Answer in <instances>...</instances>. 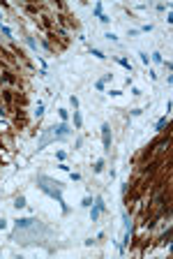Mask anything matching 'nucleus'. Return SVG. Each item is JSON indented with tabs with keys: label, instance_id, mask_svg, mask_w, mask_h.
<instances>
[{
	"label": "nucleus",
	"instance_id": "14",
	"mask_svg": "<svg viewBox=\"0 0 173 259\" xmlns=\"http://www.w3.org/2000/svg\"><path fill=\"white\" fill-rule=\"evenodd\" d=\"M95 14H97V16H102V14H104V12H102V3H97V5H95Z\"/></svg>",
	"mask_w": 173,
	"mask_h": 259
},
{
	"label": "nucleus",
	"instance_id": "5",
	"mask_svg": "<svg viewBox=\"0 0 173 259\" xmlns=\"http://www.w3.org/2000/svg\"><path fill=\"white\" fill-rule=\"evenodd\" d=\"M104 208H106V206H104V199H102V197H97V199H95V206H92L90 217H92V220H97V217H99V213H102Z\"/></svg>",
	"mask_w": 173,
	"mask_h": 259
},
{
	"label": "nucleus",
	"instance_id": "2",
	"mask_svg": "<svg viewBox=\"0 0 173 259\" xmlns=\"http://www.w3.org/2000/svg\"><path fill=\"white\" fill-rule=\"evenodd\" d=\"M37 187L42 190V192H46L48 197H53V199H58V204L62 206V213H69V206L65 204V197H62V190H65V185L60 183V181H56V178H48V176H37Z\"/></svg>",
	"mask_w": 173,
	"mask_h": 259
},
{
	"label": "nucleus",
	"instance_id": "3",
	"mask_svg": "<svg viewBox=\"0 0 173 259\" xmlns=\"http://www.w3.org/2000/svg\"><path fill=\"white\" fill-rule=\"evenodd\" d=\"M69 134H72V130H69V123H67V120H62L60 125H53V127L42 130V136H39L37 148H46L51 141H67V139H69Z\"/></svg>",
	"mask_w": 173,
	"mask_h": 259
},
{
	"label": "nucleus",
	"instance_id": "12",
	"mask_svg": "<svg viewBox=\"0 0 173 259\" xmlns=\"http://www.w3.org/2000/svg\"><path fill=\"white\" fill-rule=\"evenodd\" d=\"M118 63H120V65H123V67H127V70H132V65H129V60H125V58H120Z\"/></svg>",
	"mask_w": 173,
	"mask_h": 259
},
{
	"label": "nucleus",
	"instance_id": "6",
	"mask_svg": "<svg viewBox=\"0 0 173 259\" xmlns=\"http://www.w3.org/2000/svg\"><path fill=\"white\" fill-rule=\"evenodd\" d=\"M166 125H168V118L164 116V118H159V120H157V125H155V130H157V132H162Z\"/></svg>",
	"mask_w": 173,
	"mask_h": 259
},
{
	"label": "nucleus",
	"instance_id": "1",
	"mask_svg": "<svg viewBox=\"0 0 173 259\" xmlns=\"http://www.w3.org/2000/svg\"><path fill=\"white\" fill-rule=\"evenodd\" d=\"M48 234V229L44 227L42 222L32 220V217H23L16 222V229L12 234L14 241H19L23 245H32V243H42V238Z\"/></svg>",
	"mask_w": 173,
	"mask_h": 259
},
{
	"label": "nucleus",
	"instance_id": "17",
	"mask_svg": "<svg viewBox=\"0 0 173 259\" xmlns=\"http://www.w3.org/2000/svg\"><path fill=\"white\" fill-rule=\"evenodd\" d=\"M141 60H143V63L148 65V63H150V56H148V53H141Z\"/></svg>",
	"mask_w": 173,
	"mask_h": 259
},
{
	"label": "nucleus",
	"instance_id": "15",
	"mask_svg": "<svg viewBox=\"0 0 173 259\" xmlns=\"http://www.w3.org/2000/svg\"><path fill=\"white\" fill-rule=\"evenodd\" d=\"M106 40H109V42H118V37L113 35V32H106Z\"/></svg>",
	"mask_w": 173,
	"mask_h": 259
},
{
	"label": "nucleus",
	"instance_id": "8",
	"mask_svg": "<svg viewBox=\"0 0 173 259\" xmlns=\"http://www.w3.org/2000/svg\"><path fill=\"white\" fill-rule=\"evenodd\" d=\"M102 169H104V160H97V162H95V174H99Z\"/></svg>",
	"mask_w": 173,
	"mask_h": 259
},
{
	"label": "nucleus",
	"instance_id": "11",
	"mask_svg": "<svg viewBox=\"0 0 173 259\" xmlns=\"http://www.w3.org/2000/svg\"><path fill=\"white\" fill-rule=\"evenodd\" d=\"M90 53H92V56H97V58H106V56H104L102 51H97V49H90Z\"/></svg>",
	"mask_w": 173,
	"mask_h": 259
},
{
	"label": "nucleus",
	"instance_id": "13",
	"mask_svg": "<svg viewBox=\"0 0 173 259\" xmlns=\"http://www.w3.org/2000/svg\"><path fill=\"white\" fill-rule=\"evenodd\" d=\"M152 60H155V63H164V58H162V53H152Z\"/></svg>",
	"mask_w": 173,
	"mask_h": 259
},
{
	"label": "nucleus",
	"instance_id": "16",
	"mask_svg": "<svg viewBox=\"0 0 173 259\" xmlns=\"http://www.w3.org/2000/svg\"><path fill=\"white\" fill-rule=\"evenodd\" d=\"M69 102H72V107H74V109H76V107H79V100H76V97H74V95H72V97H69Z\"/></svg>",
	"mask_w": 173,
	"mask_h": 259
},
{
	"label": "nucleus",
	"instance_id": "7",
	"mask_svg": "<svg viewBox=\"0 0 173 259\" xmlns=\"http://www.w3.org/2000/svg\"><path fill=\"white\" fill-rule=\"evenodd\" d=\"M74 125H76V127H81V125H83V118H81V113H79V111H74Z\"/></svg>",
	"mask_w": 173,
	"mask_h": 259
},
{
	"label": "nucleus",
	"instance_id": "9",
	"mask_svg": "<svg viewBox=\"0 0 173 259\" xmlns=\"http://www.w3.org/2000/svg\"><path fill=\"white\" fill-rule=\"evenodd\" d=\"M14 206H16V208H21V206H26V197H16V204H14Z\"/></svg>",
	"mask_w": 173,
	"mask_h": 259
},
{
	"label": "nucleus",
	"instance_id": "10",
	"mask_svg": "<svg viewBox=\"0 0 173 259\" xmlns=\"http://www.w3.org/2000/svg\"><path fill=\"white\" fill-rule=\"evenodd\" d=\"M81 206H85V208H90V206H92V199H90V197H83Z\"/></svg>",
	"mask_w": 173,
	"mask_h": 259
},
{
	"label": "nucleus",
	"instance_id": "4",
	"mask_svg": "<svg viewBox=\"0 0 173 259\" xmlns=\"http://www.w3.org/2000/svg\"><path fill=\"white\" fill-rule=\"evenodd\" d=\"M102 141H104V148H111V127H109V123H102Z\"/></svg>",
	"mask_w": 173,
	"mask_h": 259
}]
</instances>
